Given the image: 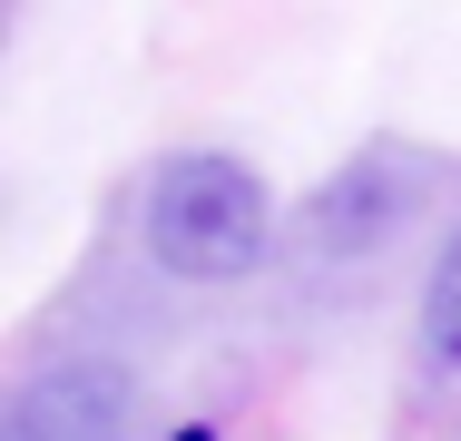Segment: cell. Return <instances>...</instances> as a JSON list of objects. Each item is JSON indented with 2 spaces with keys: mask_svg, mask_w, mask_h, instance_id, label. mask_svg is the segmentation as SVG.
<instances>
[{
  "mask_svg": "<svg viewBox=\"0 0 461 441\" xmlns=\"http://www.w3.org/2000/svg\"><path fill=\"white\" fill-rule=\"evenodd\" d=\"M412 186H422V158H393V148L354 158V167H344L324 196H314V216H304V246H314V256H354V246H373V236H393Z\"/></svg>",
  "mask_w": 461,
  "mask_h": 441,
  "instance_id": "3",
  "label": "cell"
},
{
  "mask_svg": "<svg viewBox=\"0 0 461 441\" xmlns=\"http://www.w3.org/2000/svg\"><path fill=\"white\" fill-rule=\"evenodd\" d=\"M422 344H432V363L461 373V226L442 246V265H432V284H422Z\"/></svg>",
  "mask_w": 461,
  "mask_h": 441,
  "instance_id": "4",
  "label": "cell"
},
{
  "mask_svg": "<svg viewBox=\"0 0 461 441\" xmlns=\"http://www.w3.org/2000/svg\"><path fill=\"white\" fill-rule=\"evenodd\" d=\"M276 246V196L266 176L226 148H177L148 176V256L186 284H236Z\"/></svg>",
  "mask_w": 461,
  "mask_h": 441,
  "instance_id": "1",
  "label": "cell"
},
{
  "mask_svg": "<svg viewBox=\"0 0 461 441\" xmlns=\"http://www.w3.org/2000/svg\"><path fill=\"white\" fill-rule=\"evenodd\" d=\"M10 441H128V382L108 363H50L10 392Z\"/></svg>",
  "mask_w": 461,
  "mask_h": 441,
  "instance_id": "2",
  "label": "cell"
}]
</instances>
